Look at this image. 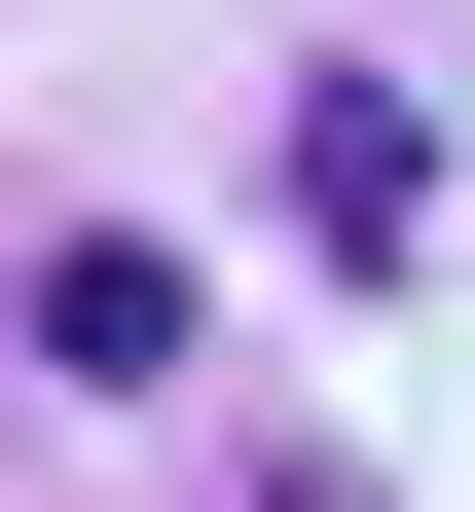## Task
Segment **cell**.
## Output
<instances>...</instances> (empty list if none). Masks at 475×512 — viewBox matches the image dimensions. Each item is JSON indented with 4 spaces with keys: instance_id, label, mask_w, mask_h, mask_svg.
<instances>
[{
    "instance_id": "obj_1",
    "label": "cell",
    "mask_w": 475,
    "mask_h": 512,
    "mask_svg": "<svg viewBox=\"0 0 475 512\" xmlns=\"http://www.w3.org/2000/svg\"><path fill=\"white\" fill-rule=\"evenodd\" d=\"M293 512H366V476H293Z\"/></svg>"
}]
</instances>
